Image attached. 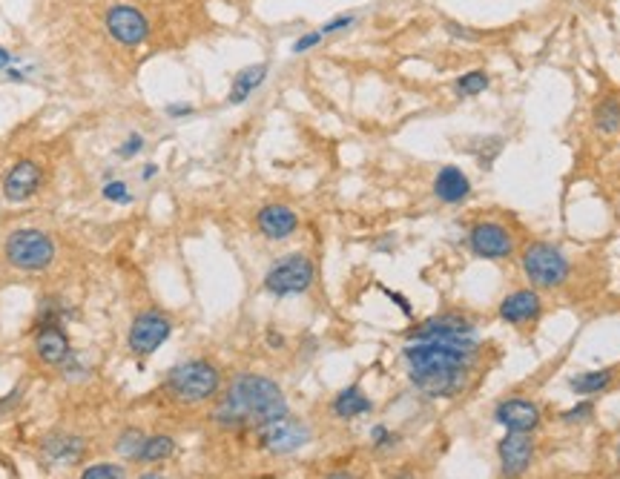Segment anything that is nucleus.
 <instances>
[{
    "mask_svg": "<svg viewBox=\"0 0 620 479\" xmlns=\"http://www.w3.org/2000/svg\"><path fill=\"white\" fill-rule=\"evenodd\" d=\"M256 442L262 451L273 457H288L302 451L310 442V428L293 417H281L276 422H267L256 431Z\"/></svg>",
    "mask_w": 620,
    "mask_h": 479,
    "instance_id": "9b49d317",
    "label": "nucleus"
},
{
    "mask_svg": "<svg viewBox=\"0 0 620 479\" xmlns=\"http://www.w3.org/2000/svg\"><path fill=\"white\" fill-rule=\"evenodd\" d=\"M164 115H167V118H173V121H181V118H190V115H196V107H192V103H187V101H175V103H167Z\"/></svg>",
    "mask_w": 620,
    "mask_h": 479,
    "instance_id": "72a5a7b5",
    "label": "nucleus"
},
{
    "mask_svg": "<svg viewBox=\"0 0 620 479\" xmlns=\"http://www.w3.org/2000/svg\"><path fill=\"white\" fill-rule=\"evenodd\" d=\"M497 316L511 328H528L542 316V296L534 288L511 290L500 299Z\"/></svg>",
    "mask_w": 620,
    "mask_h": 479,
    "instance_id": "dca6fc26",
    "label": "nucleus"
},
{
    "mask_svg": "<svg viewBox=\"0 0 620 479\" xmlns=\"http://www.w3.org/2000/svg\"><path fill=\"white\" fill-rule=\"evenodd\" d=\"M612 382H615L612 368L586 370V373H575V377L568 379V391L577 394V396H594V394H603Z\"/></svg>",
    "mask_w": 620,
    "mask_h": 479,
    "instance_id": "5701e85b",
    "label": "nucleus"
},
{
    "mask_svg": "<svg viewBox=\"0 0 620 479\" xmlns=\"http://www.w3.org/2000/svg\"><path fill=\"white\" fill-rule=\"evenodd\" d=\"M594 417V405L591 402H577L575 408L563 410V425H586Z\"/></svg>",
    "mask_w": 620,
    "mask_h": 479,
    "instance_id": "7c9ffc66",
    "label": "nucleus"
},
{
    "mask_svg": "<svg viewBox=\"0 0 620 479\" xmlns=\"http://www.w3.org/2000/svg\"><path fill=\"white\" fill-rule=\"evenodd\" d=\"M267 345H273V347H281V345H284V339H281V336H276V333H273V336H267Z\"/></svg>",
    "mask_w": 620,
    "mask_h": 479,
    "instance_id": "58836bf2",
    "label": "nucleus"
},
{
    "mask_svg": "<svg viewBox=\"0 0 620 479\" xmlns=\"http://www.w3.org/2000/svg\"><path fill=\"white\" fill-rule=\"evenodd\" d=\"M396 479H413V476H396Z\"/></svg>",
    "mask_w": 620,
    "mask_h": 479,
    "instance_id": "79ce46f5",
    "label": "nucleus"
},
{
    "mask_svg": "<svg viewBox=\"0 0 620 479\" xmlns=\"http://www.w3.org/2000/svg\"><path fill=\"white\" fill-rule=\"evenodd\" d=\"M210 417L224 431H258L267 422L290 417V408L279 382L262 373H239Z\"/></svg>",
    "mask_w": 620,
    "mask_h": 479,
    "instance_id": "f03ea898",
    "label": "nucleus"
},
{
    "mask_svg": "<svg viewBox=\"0 0 620 479\" xmlns=\"http://www.w3.org/2000/svg\"><path fill=\"white\" fill-rule=\"evenodd\" d=\"M497 462L502 479H520L534 462V434H511L497 442Z\"/></svg>",
    "mask_w": 620,
    "mask_h": 479,
    "instance_id": "2eb2a0df",
    "label": "nucleus"
},
{
    "mask_svg": "<svg viewBox=\"0 0 620 479\" xmlns=\"http://www.w3.org/2000/svg\"><path fill=\"white\" fill-rule=\"evenodd\" d=\"M101 199H103V201H110V204H118V207H129V204L135 201L133 190H129L126 181H124V178H112V175L103 178Z\"/></svg>",
    "mask_w": 620,
    "mask_h": 479,
    "instance_id": "a878e982",
    "label": "nucleus"
},
{
    "mask_svg": "<svg viewBox=\"0 0 620 479\" xmlns=\"http://www.w3.org/2000/svg\"><path fill=\"white\" fill-rule=\"evenodd\" d=\"M477 353L480 351L443 342H408L403 359L408 379L420 394L431 399H454L469 387Z\"/></svg>",
    "mask_w": 620,
    "mask_h": 479,
    "instance_id": "f257e3e1",
    "label": "nucleus"
},
{
    "mask_svg": "<svg viewBox=\"0 0 620 479\" xmlns=\"http://www.w3.org/2000/svg\"><path fill=\"white\" fill-rule=\"evenodd\" d=\"M408 342H443V345H457V347H471L480 351V336H477V325L462 313H436L422 319L420 325L405 330Z\"/></svg>",
    "mask_w": 620,
    "mask_h": 479,
    "instance_id": "0eeeda50",
    "label": "nucleus"
},
{
    "mask_svg": "<svg viewBox=\"0 0 620 479\" xmlns=\"http://www.w3.org/2000/svg\"><path fill=\"white\" fill-rule=\"evenodd\" d=\"M465 248L480 262H509L517 256V236L506 224L480 218L465 232Z\"/></svg>",
    "mask_w": 620,
    "mask_h": 479,
    "instance_id": "6e6552de",
    "label": "nucleus"
},
{
    "mask_svg": "<svg viewBox=\"0 0 620 479\" xmlns=\"http://www.w3.org/2000/svg\"><path fill=\"white\" fill-rule=\"evenodd\" d=\"M356 15H354V12H342V15H333L330 20H325V23H322L319 26V32L322 35H339V32H347V29H351V26H356Z\"/></svg>",
    "mask_w": 620,
    "mask_h": 479,
    "instance_id": "c756f323",
    "label": "nucleus"
},
{
    "mask_svg": "<svg viewBox=\"0 0 620 479\" xmlns=\"http://www.w3.org/2000/svg\"><path fill=\"white\" fill-rule=\"evenodd\" d=\"M138 479H167V476H161V474H141Z\"/></svg>",
    "mask_w": 620,
    "mask_h": 479,
    "instance_id": "ea45409f",
    "label": "nucleus"
},
{
    "mask_svg": "<svg viewBox=\"0 0 620 479\" xmlns=\"http://www.w3.org/2000/svg\"><path fill=\"white\" fill-rule=\"evenodd\" d=\"M379 290H382V293L388 296V299H391V302H394V304H396L399 310H403V313H405L408 319L413 316V304H411V302L405 299V296H403V293H396V290H391V288H379Z\"/></svg>",
    "mask_w": 620,
    "mask_h": 479,
    "instance_id": "c9c22d12",
    "label": "nucleus"
},
{
    "mask_svg": "<svg viewBox=\"0 0 620 479\" xmlns=\"http://www.w3.org/2000/svg\"><path fill=\"white\" fill-rule=\"evenodd\" d=\"M44 184V166L35 158H18L15 164L4 173L0 181V192L9 204H26L37 196V190Z\"/></svg>",
    "mask_w": 620,
    "mask_h": 479,
    "instance_id": "f8f14e48",
    "label": "nucleus"
},
{
    "mask_svg": "<svg viewBox=\"0 0 620 479\" xmlns=\"http://www.w3.org/2000/svg\"><path fill=\"white\" fill-rule=\"evenodd\" d=\"M373 410V402H371V396L362 391L359 385H347L342 387L339 394H336L330 399V413L336 419H359V417H365V413Z\"/></svg>",
    "mask_w": 620,
    "mask_h": 479,
    "instance_id": "412c9836",
    "label": "nucleus"
},
{
    "mask_svg": "<svg viewBox=\"0 0 620 479\" xmlns=\"http://www.w3.org/2000/svg\"><path fill=\"white\" fill-rule=\"evenodd\" d=\"M144 147H147V138L135 129V133H126V138L121 141L118 147H115V155H118L121 161H133L135 155L144 152Z\"/></svg>",
    "mask_w": 620,
    "mask_h": 479,
    "instance_id": "cd10ccee",
    "label": "nucleus"
},
{
    "mask_svg": "<svg viewBox=\"0 0 620 479\" xmlns=\"http://www.w3.org/2000/svg\"><path fill=\"white\" fill-rule=\"evenodd\" d=\"M84 451H86V442L81 436L63 434V431L49 434L41 442V454L49 465H72L84 457Z\"/></svg>",
    "mask_w": 620,
    "mask_h": 479,
    "instance_id": "aec40b11",
    "label": "nucleus"
},
{
    "mask_svg": "<svg viewBox=\"0 0 620 479\" xmlns=\"http://www.w3.org/2000/svg\"><path fill=\"white\" fill-rule=\"evenodd\" d=\"M144 434L138 428H126L118 439H115V454L124 457V459H135L141 454V445H144Z\"/></svg>",
    "mask_w": 620,
    "mask_h": 479,
    "instance_id": "bb28decb",
    "label": "nucleus"
},
{
    "mask_svg": "<svg viewBox=\"0 0 620 479\" xmlns=\"http://www.w3.org/2000/svg\"><path fill=\"white\" fill-rule=\"evenodd\" d=\"M267 72H270V63L267 61H258V63H248V67L232 75L230 93H227V103H230V107H241V103H248L258 93V89L265 86Z\"/></svg>",
    "mask_w": 620,
    "mask_h": 479,
    "instance_id": "6ab92c4d",
    "label": "nucleus"
},
{
    "mask_svg": "<svg viewBox=\"0 0 620 479\" xmlns=\"http://www.w3.org/2000/svg\"><path fill=\"white\" fill-rule=\"evenodd\" d=\"M322 41H325V35H322L319 29H314V32H305V35H299V37H296V41L290 44V52H293V55H305V52L316 49Z\"/></svg>",
    "mask_w": 620,
    "mask_h": 479,
    "instance_id": "2f4dec72",
    "label": "nucleus"
},
{
    "mask_svg": "<svg viewBox=\"0 0 620 479\" xmlns=\"http://www.w3.org/2000/svg\"><path fill=\"white\" fill-rule=\"evenodd\" d=\"M488 86H491V75L485 69H469V72L457 75L454 84H451L457 98H477V95H483Z\"/></svg>",
    "mask_w": 620,
    "mask_h": 479,
    "instance_id": "393cba45",
    "label": "nucleus"
},
{
    "mask_svg": "<svg viewBox=\"0 0 620 479\" xmlns=\"http://www.w3.org/2000/svg\"><path fill=\"white\" fill-rule=\"evenodd\" d=\"M494 422L511 434H537L542 425V410L528 396H506L494 408Z\"/></svg>",
    "mask_w": 620,
    "mask_h": 479,
    "instance_id": "ddd939ff",
    "label": "nucleus"
},
{
    "mask_svg": "<svg viewBox=\"0 0 620 479\" xmlns=\"http://www.w3.org/2000/svg\"><path fill=\"white\" fill-rule=\"evenodd\" d=\"M103 29L124 49H141L150 41V20L133 4H112L103 12Z\"/></svg>",
    "mask_w": 620,
    "mask_h": 479,
    "instance_id": "9d476101",
    "label": "nucleus"
},
{
    "mask_svg": "<svg viewBox=\"0 0 620 479\" xmlns=\"http://www.w3.org/2000/svg\"><path fill=\"white\" fill-rule=\"evenodd\" d=\"M474 192V184L469 173L462 170V166L457 164H443L439 170L434 173V181H431V196L445 204V207H460L471 199Z\"/></svg>",
    "mask_w": 620,
    "mask_h": 479,
    "instance_id": "f3484780",
    "label": "nucleus"
},
{
    "mask_svg": "<svg viewBox=\"0 0 620 479\" xmlns=\"http://www.w3.org/2000/svg\"><path fill=\"white\" fill-rule=\"evenodd\" d=\"M161 387L175 405H204L213 402L222 391V370L210 359H187L167 373Z\"/></svg>",
    "mask_w": 620,
    "mask_h": 479,
    "instance_id": "7ed1b4c3",
    "label": "nucleus"
},
{
    "mask_svg": "<svg viewBox=\"0 0 620 479\" xmlns=\"http://www.w3.org/2000/svg\"><path fill=\"white\" fill-rule=\"evenodd\" d=\"M78 479H126V474L121 465H115V462H98V465H89Z\"/></svg>",
    "mask_w": 620,
    "mask_h": 479,
    "instance_id": "c85d7f7f",
    "label": "nucleus"
},
{
    "mask_svg": "<svg viewBox=\"0 0 620 479\" xmlns=\"http://www.w3.org/2000/svg\"><path fill=\"white\" fill-rule=\"evenodd\" d=\"M173 336V319L164 313L159 307H147L133 319L126 333V347L129 353L138 359L152 356L159 347H164V342Z\"/></svg>",
    "mask_w": 620,
    "mask_h": 479,
    "instance_id": "1a4fd4ad",
    "label": "nucleus"
},
{
    "mask_svg": "<svg viewBox=\"0 0 620 479\" xmlns=\"http://www.w3.org/2000/svg\"><path fill=\"white\" fill-rule=\"evenodd\" d=\"M55 256L58 244L41 227H18L4 239V258L18 273H46Z\"/></svg>",
    "mask_w": 620,
    "mask_h": 479,
    "instance_id": "39448f33",
    "label": "nucleus"
},
{
    "mask_svg": "<svg viewBox=\"0 0 620 479\" xmlns=\"http://www.w3.org/2000/svg\"><path fill=\"white\" fill-rule=\"evenodd\" d=\"M520 273L537 293L560 290L572 279V258L554 241H532L520 253Z\"/></svg>",
    "mask_w": 620,
    "mask_h": 479,
    "instance_id": "20e7f679",
    "label": "nucleus"
},
{
    "mask_svg": "<svg viewBox=\"0 0 620 479\" xmlns=\"http://www.w3.org/2000/svg\"><path fill=\"white\" fill-rule=\"evenodd\" d=\"M445 29L451 32V37H457V41H477V37H480L474 29H469V26L454 23V20H448V23H445Z\"/></svg>",
    "mask_w": 620,
    "mask_h": 479,
    "instance_id": "f704fd0d",
    "label": "nucleus"
},
{
    "mask_svg": "<svg viewBox=\"0 0 620 479\" xmlns=\"http://www.w3.org/2000/svg\"><path fill=\"white\" fill-rule=\"evenodd\" d=\"M15 63H18V58L12 55L6 46H0V72H9L12 67H15Z\"/></svg>",
    "mask_w": 620,
    "mask_h": 479,
    "instance_id": "e433bc0d",
    "label": "nucleus"
},
{
    "mask_svg": "<svg viewBox=\"0 0 620 479\" xmlns=\"http://www.w3.org/2000/svg\"><path fill=\"white\" fill-rule=\"evenodd\" d=\"M591 126L600 135H615L620 133V93L603 95L591 110Z\"/></svg>",
    "mask_w": 620,
    "mask_h": 479,
    "instance_id": "4be33fe9",
    "label": "nucleus"
},
{
    "mask_svg": "<svg viewBox=\"0 0 620 479\" xmlns=\"http://www.w3.org/2000/svg\"><path fill=\"white\" fill-rule=\"evenodd\" d=\"M253 224H256V232L267 241H284L299 232L302 227V218L299 213L293 210L290 204H281V201H270V204H262L253 215Z\"/></svg>",
    "mask_w": 620,
    "mask_h": 479,
    "instance_id": "4468645a",
    "label": "nucleus"
},
{
    "mask_svg": "<svg viewBox=\"0 0 620 479\" xmlns=\"http://www.w3.org/2000/svg\"><path fill=\"white\" fill-rule=\"evenodd\" d=\"M371 445L379 448V451L394 448L396 445V434L388 428V425H373V428H371Z\"/></svg>",
    "mask_w": 620,
    "mask_h": 479,
    "instance_id": "473e14b6",
    "label": "nucleus"
},
{
    "mask_svg": "<svg viewBox=\"0 0 620 479\" xmlns=\"http://www.w3.org/2000/svg\"><path fill=\"white\" fill-rule=\"evenodd\" d=\"M316 281V264L307 253H284L273 264L265 270L262 276V290L273 299H293V296H305Z\"/></svg>",
    "mask_w": 620,
    "mask_h": 479,
    "instance_id": "423d86ee",
    "label": "nucleus"
},
{
    "mask_svg": "<svg viewBox=\"0 0 620 479\" xmlns=\"http://www.w3.org/2000/svg\"><path fill=\"white\" fill-rule=\"evenodd\" d=\"M330 479H354V476L351 474H333Z\"/></svg>",
    "mask_w": 620,
    "mask_h": 479,
    "instance_id": "a19ab883",
    "label": "nucleus"
},
{
    "mask_svg": "<svg viewBox=\"0 0 620 479\" xmlns=\"http://www.w3.org/2000/svg\"><path fill=\"white\" fill-rule=\"evenodd\" d=\"M175 439L170 434H155V436H147L144 445H141V454L135 457V462H144V465H159V462H167L173 454H175Z\"/></svg>",
    "mask_w": 620,
    "mask_h": 479,
    "instance_id": "b1692460",
    "label": "nucleus"
},
{
    "mask_svg": "<svg viewBox=\"0 0 620 479\" xmlns=\"http://www.w3.org/2000/svg\"><path fill=\"white\" fill-rule=\"evenodd\" d=\"M161 170H159V164H155V161H150V164H144V166H141V181H152L155 175H159Z\"/></svg>",
    "mask_w": 620,
    "mask_h": 479,
    "instance_id": "4c0bfd02",
    "label": "nucleus"
},
{
    "mask_svg": "<svg viewBox=\"0 0 620 479\" xmlns=\"http://www.w3.org/2000/svg\"><path fill=\"white\" fill-rule=\"evenodd\" d=\"M35 356L49 368H63L72 359L69 336L61 325H44L35 333Z\"/></svg>",
    "mask_w": 620,
    "mask_h": 479,
    "instance_id": "a211bd4d",
    "label": "nucleus"
}]
</instances>
